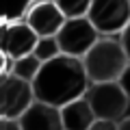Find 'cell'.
I'll list each match as a JSON object with an SVG mask.
<instances>
[{"label":"cell","instance_id":"cell-1","mask_svg":"<svg viewBox=\"0 0 130 130\" xmlns=\"http://www.w3.org/2000/svg\"><path fill=\"white\" fill-rule=\"evenodd\" d=\"M89 78L80 59L56 56L54 61L41 63L37 78L32 80V98L35 102L50 104L54 108H63L65 104L85 98L89 89Z\"/></svg>","mask_w":130,"mask_h":130},{"label":"cell","instance_id":"cell-2","mask_svg":"<svg viewBox=\"0 0 130 130\" xmlns=\"http://www.w3.org/2000/svg\"><path fill=\"white\" fill-rule=\"evenodd\" d=\"M83 67L91 85L117 83L124 70L128 67V56H126L119 39L100 37L95 46L83 56Z\"/></svg>","mask_w":130,"mask_h":130},{"label":"cell","instance_id":"cell-3","mask_svg":"<svg viewBox=\"0 0 130 130\" xmlns=\"http://www.w3.org/2000/svg\"><path fill=\"white\" fill-rule=\"evenodd\" d=\"M89 106H91L95 119H108V121H121L128 113L130 100L117 83H100V85H89L87 93Z\"/></svg>","mask_w":130,"mask_h":130},{"label":"cell","instance_id":"cell-4","mask_svg":"<svg viewBox=\"0 0 130 130\" xmlns=\"http://www.w3.org/2000/svg\"><path fill=\"white\" fill-rule=\"evenodd\" d=\"M87 20L98 35H115L124 32L130 24V2L126 0H93L89 5Z\"/></svg>","mask_w":130,"mask_h":130},{"label":"cell","instance_id":"cell-5","mask_svg":"<svg viewBox=\"0 0 130 130\" xmlns=\"http://www.w3.org/2000/svg\"><path fill=\"white\" fill-rule=\"evenodd\" d=\"M100 39V35L95 32V28L91 26L87 18L78 20H65V24L61 26L56 41H59L61 54L72 56V59H80L95 46V41Z\"/></svg>","mask_w":130,"mask_h":130},{"label":"cell","instance_id":"cell-6","mask_svg":"<svg viewBox=\"0 0 130 130\" xmlns=\"http://www.w3.org/2000/svg\"><path fill=\"white\" fill-rule=\"evenodd\" d=\"M32 102L35 98L28 83L15 78L11 72L0 74V117L20 119Z\"/></svg>","mask_w":130,"mask_h":130},{"label":"cell","instance_id":"cell-7","mask_svg":"<svg viewBox=\"0 0 130 130\" xmlns=\"http://www.w3.org/2000/svg\"><path fill=\"white\" fill-rule=\"evenodd\" d=\"M37 35L26 22H0V52L9 61H18L26 54H32Z\"/></svg>","mask_w":130,"mask_h":130},{"label":"cell","instance_id":"cell-8","mask_svg":"<svg viewBox=\"0 0 130 130\" xmlns=\"http://www.w3.org/2000/svg\"><path fill=\"white\" fill-rule=\"evenodd\" d=\"M26 24L37 37H56L61 26L65 24V18L59 11L56 2L43 0V2H32Z\"/></svg>","mask_w":130,"mask_h":130},{"label":"cell","instance_id":"cell-9","mask_svg":"<svg viewBox=\"0 0 130 130\" xmlns=\"http://www.w3.org/2000/svg\"><path fill=\"white\" fill-rule=\"evenodd\" d=\"M18 121L22 130H63L61 111L43 102H32Z\"/></svg>","mask_w":130,"mask_h":130},{"label":"cell","instance_id":"cell-10","mask_svg":"<svg viewBox=\"0 0 130 130\" xmlns=\"http://www.w3.org/2000/svg\"><path fill=\"white\" fill-rule=\"evenodd\" d=\"M61 111V121H63V130H89L95 121L91 106H89L87 98H80L74 102L65 104Z\"/></svg>","mask_w":130,"mask_h":130},{"label":"cell","instance_id":"cell-11","mask_svg":"<svg viewBox=\"0 0 130 130\" xmlns=\"http://www.w3.org/2000/svg\"><path fill=\"white\" fill-rule=\"evenodd\" d=\"M11 63H13L11 65V74L15 78L24 80V83H28V85H32V80L37 78L39 70H41V63L35 59V54H26L18 61H11Z\"/></svg>","mask_w":130,"mask_h":130},{"label":"cell","instance_id":"cell-12","mask_svg":"<svg viewBox=\"0 0 130 130\" xmlns=\"http://www.w3.org/2000/svg\"><path fill=\"white\" fill-rule=\"evenodd\" d=\"M32 54L39 63H48V61H54L56 56H61V48H59L56 37H37Z\"/></svg>","mask_w":130,"mask_h":130},{"label":"cell","instance_id":"cell-13","mask_svg":"<svg viewBox=\"0 0 130 130\" xmlns=\"http://www.w3.org/2000/svg\"><path fill=\"white\" fill-rule=\"evenodd\" d=\"M89 5L91 2H87V0H74V2H70V0H59L56 2V7H59V11L63 13L65 20H78V18H87L89 13Z\"/></svg>","mask_w":130,"mask_h":130},{"label":"cell","instance_id":"cell-14","mask_svg":"<svg viewBox=\"0 0 130 130\" xmlns=\"http://www.w3.org/2000/svg\"><path fill=\"white\" fill-rule=\"evenodd\" d=\"M30 2H26V5H22L20 9L15 11H9V13L5 15V22H22V18H28V13H30Z\"/></svg>","mask_w":130,"mask_h":130},{"label":"cell","instance_id":"cell-15","mask_svg":"<svg viewBox=\"0 0 130 130\" xmlns=\"http://www.w3.org/2000/svg\"><path fill=\"white\" fill-rule=\"evenodd\" d=\"M117 85L121 87V91L126 93V98L130 100V63H128V67L124 70V74L119 76V80H117Z\"/></svg>","mask_w":130,"mask_h":130},{"label":"cell","instance_id":"cell-16","mask_svg":"<svg viewBox=\"0 0 130 130\" xmlns=\"http://www.w3.org/2000/svg\"><path fill=\"white\" fill-rule=\"evenodd\" d=\"M89 130H117V121H108V119H95L93 126Z\"/></svg>","mask_w":130,"mask_h":130},{"label":"cell","instance_id":"cell-17","mask_svg":"<svg viewBox=\"0 0 130 130\" xmlns=\"http://www.w3.org/2000/svg\"><path fill=\"white\" fill-rule=\"evenodd\" d=\"M119 43H121V48H124L126 56H128V63H130V24L124 28V32H121V37H119Z\"/></svg>","mask_w":130,"mask_h":130},{"label":"cell","instance_id":"cell-18","mask_svg":"<svg viewBox=\"0 0 130 130\" xmlns=\"http://www.w3.org/2000/svg\"><path fill=\"white\" fill-rule=\"evenodd\" d=\"M0 130H22V128H20V121H18V119L0 117Z\"/></svg>","mask_w":130,"mask_h":130},{"label":"cell","instance_id":"cell-19","mask_svg":"<svg viewBox=\"0 0 130 130\" xmlns=\"http://www.w3.org/2000/svg\"><path fill=\"white\" fill-rule=\"evenodd\" d=\"M117 130H130V117H124L121 121H117Z\"/></svg>","mask_w":130,"mask_h":130},{"label":"cell","instance_id":"cell-20","mask_svg":"<svg viewBox=\"0 0 130 130\" xmlns=\"http://www.w3.org/2000/svg\"><path fill=\"white\" fill-rule=\"evenodd\" d=\"M7 72V56L0 52V74H5Z\"/></svg>","mask_w":130,"mask_h":130}]
</instances>
